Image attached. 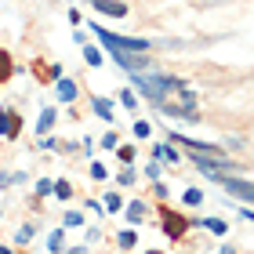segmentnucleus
I'll return each mask as SVG.
<instances>
[{
  "mask_svg": "<svg viewBox=\"0 0 254 254\" xmlns=\"http://www.w3.org/2000/svg\"><path fill=\"white\" fill-rule=\"evenodd\" d=\"M218 254H236V251H233V247H222V251H218Z\"/></svg>",
  "mask_w": 254,
  "mask_h": 254,
  "instance_id": "obj_28",
  "label": "nucleus"
},
{
  "mask_svg": "<svg viewBox=\"0 0 254 254\" xmlns=\"http://www.w3.org/2000/svg\"><path fill=\"white\" fill-rule=\"evenodd\" d=\"M145 254H164V251H145Z\"/></svg>",
  "mask_w": 254,
  "mask_h": 254,
  "instance_id": "obj_31",
  "label": "nucleus"
},
{
  "mask_svg": "<svg viewBox=\"0 0 254 254\" xmlns=\"http://www.w3.org/2000/svg\"><path fill=\"white\" fill-rule=\"evenodd\" d=\"M182 196H186V203H192V207H196V203H200V200H203V192H200V189H186V192H182Z\"/></svg>",
  "mask_w": 254,
  "mask_h": 254,
  "instance_id": "obj_19",
  "label": "nucleus"
},
{
  "mask_svg": "<svg viewBox=\"0 0 254 254\" xmlns=\"http://www.w3.org/2000/svg\"><path fill=\"white\" fill-rule=\"evenodd\" d=\"M4 117H7V113H4V109H0V127H4Z\"/></svg>",
  "mask_w": 254,
  "mask_h": 254,
  "instance_id": "obj_30",
  "label": "nucleus"
},
{
  "mask_svg": "<svg viewBox=\"0 0 254 254\" xmlns=\"http://www.w3.org/2000/svg\"><path fill=\"white\" fill-rule=\"evenodd\" d=\"M117 182H120V186H131V182H134V171H131V167H124L120 175H117Z\"/></svg>",
  "mask_w": 254,
  "mask_h": 254,
  "instance_id": "obj_20",
  "label": "nucleus"
},
{
  "mask_svg": "<svg viewBox=\"0 0 254 254\" xmlns=\"http://www.w3.org/2000/svg\"><path fill=\"white\" fill-rule=\"evenodd\" d=\"M142 218H145V203H142V200H131V203H127V222L138 225Z\"/></svg>",
  "mask_w": 254,
  "mask_h": 254,
  "instance_id": "obj_5",
  "label": "nucleus"
},
{
  "mask_svg": "<svg viewBox=\"0 0 254 254\" xmlns=\"http://www.w3.org/2000/svg\"><path fill=\"white\" fill-rule=\"evenodd\" d=\"M117 153H120V160H124V164H131V160H134V149H131V145H120Z\"/></svg>",
  "mask_w": 254,
  "mask_h": 254,
  "instance_id": "obj_21",
  "label": "nucleus"
},
{
  "mask_svg": "<svg viewBox=\"0 0 254 254\" xmlns=\"http://www.w3.org/2000/svg\"><path fill=\"white\" fill-rule=\"evenodd\" d=\"M0 254H15V251H11V247H0Z\"/></svg>",
  "mask_w": 254,
  "mask_h": 254,
  "instance_id": "obj_29",
  "label": "nucleus"
},
{
  "mask_svg": "<svg viewBox=\"0 0 254 254\" xmlns=\"http://www.w3.org/2000/svg\"><path fill=\"white\" fill-rule=\"evenodd\" d=\"M55 196H59V200H69V196H73V189H69V182H55Z\"/></svg>",
  "mask_w": 254,
  "mask_h": 254,
  "instance_id": "obj_16",
  "label": "nucleus"
},
{
  "mask_svg": "<svg viewBox=\"0 0 254 254\" xmlns=\"http://www.w3.org/2000/svg\"><path fill=\"white\" fill-rule=\"evenodd\" d=\"M11 69H15V65H11V55H7V51H0V80H7V76H11Z\"/></svg>",
  "mask_w": 254,
  "mask_h": 254,
  "instance_id": "obj_11",
  "label": "nucleus"
},
{
  "mask_svg": "<svg viewBox=\"0 0 254 254\" xmlns=\"http://www.w3.org/2000/svg\"><path fill=\"white\" fill-rule=\"evenodd\" d=\"M29 236H33V225H22V229H18V244H26Z\"/></svg>",
  "mask_w": 254,
  "mask_h": 254,
  "instance_id": "obj_25",
  "label": "nucleus"
},
{
  "mask_svg": "<svg viewBox=\"0 0 254 254\" xmlns=\"http://www.w3.org/2000/svg\"><path fill=\"white\" fill-rule=\"evenodd\" d=\"M18 127H22L18 113H11V117H4V127H0V134H7V138H18Z\"/></svg>",
  "mask_w": 254,
  "mask_h": 254,
  "instance_id": "obj_6",
  "label": "nucleus"
},
{
  "mask_svg": "<svg viewBox=\"0 0 254 254\" xmlns=\"http://www.w3.org/2000/svg\"><path fill=\"white\" fill-rule=\"evenodd\" d=\"M186 218L182 214H175V211H164V229H167V236L171 240H178V236H186Z\"/></svg>",
  "mask_w": 254,
  "mask_h": 254,
  "instance_id": "obj_2",
  "label": "nucleus"
},
{
  "mask_svg": "<svg viewBox=\"0 0 254 254\" xmlns=\"http://www.w3.org/2000/svg\"><path fill=\"white\" fill-rule=\"evenodd\" d=\"M149 131H153V127H149L145 120H138V124H134V134H138V138H149Z\"/></svg>",
  "mask_w": 254,
  "mask_h": 254,
  "instance_id": "obj_23",
  "label": "nucleus"
},
{
  "mask_svg": "<svg viewBox=\"0 0 254 254\" xmlns=\"http://www.w3.org/2000/svg\"><path fill=\"white\" fill-rule=\"evenodd\" d=\"M69 254H87V247H73V251H69Z\"/></svg>",
  "mask_w": 254,
  "mask_h": 254,
  "instance_id": "obj_27",
  "label": "nucleus"
},
{
  "mask_svg": "<svg viewBox=\"0 0 254 254\" xmlns=\"http://www.w3.org/2000/svg\"><path fill=\"white\" fill-rule=\"evenodd\" d=\"M200 225L207 229V233H214V236H225V222H222V218H200Z\"/></svg>",
  "mask_w": 254,
  "mask_h": 254,
  "instance_id": "obj_7",
  "label": "nucleus"
},
{
  "mask_svg": "<svg viewBox=\"0 0 254 254\" xmlns=\"http://www.w3.org/2000/svg\"><path fill=\"white\" fill-rule=\"evenodd\" d=\"M95 113H98L102 120H113V106H109L106 98H95Z\"/></svg>",
  "mask_w": 254,
  "mask_h": 254,
  "instance_id": "obj_10",
  "label": "nucleus"
},
{
  "mask_svg": "<svg viewBox=\"0 0 254 254\" xmlns=\"http://www.w3.org/2000/svg\"><path fill=\"white\" fill-rule=\"evenodd\" d=\"M120 207H124V196L120 192H109L106 196V211H120Z\"/></svg>",
  "mask_w": 254,
  "mask_h": 254,
  "instance_id": "obj_13",
  "label": "nucleus"
},
{
  "mask_svg": "<svg viewBox=\"0 0 254 254\" xmlns=\"http://www.w3.org/2000/svg\"><path fill=\"white\" fill-rule=\"evenodd\" d=\"M134 244H138V236H134V229H124V233H120V247H124V251H131Z\"/></svg>",
  "mask_w": 254,
  "mask_h": 254,
  "instance_id": "obj_12",
  "label": "nucleus"
},
{
  "mask_svg": "<svg viewBox=\"0 0 254 254\" xmlns=\"http://www.w3.org/2000/svg\"><path fill=\"white\" fill-rule=\"evenodd\" d=\"M59 98L62 102H73L76 98V84H73V80H59Z\"/></svg>",
  "mask_w": 254,
  "mask_h": 254,
  "instance_id": "obj_8",
  "label": "nucleus"
},
{
  "mask_svg": "<svg viewBox=\"0 0 254 254\" xmlns=\"http://www.w3.org/2000/svg\"><path fill=\"white\" fill-rule=\"evenodd\" d=\"M91 178H98V182H102V178H109V171L102 167V164H91Z\"/></svg>",
  "mask_w": 254,
  "mask_h": 254,
  "instance_id": "obj_22",
  "label": "nucleus"
},
{
  "mask_svg": "<svg viewBox=\"0 0 254 254\" xmlns=\"http://www.w3.org/2000/svg\"><path fill=\"white\" fill-rule=\"evenodd\" d=\"M145 175H149V178H153V182L160 178V164H156V160H153V164H149V167H145Z\"/></svg>",
  "mask_w": 254,
  "mask_h": 254,
  "instance_id": "obj_26",
  "label": "nucleus"
},
{
  "mask_svg": "<svg viewBox=\"0 0 254 254\" xmlns=\"http://www.w3.org/2000/svg\"><path fill=\"white\" fill-rule=\"evenodd\" d=\"M120 102H124V106H127V109H134V106H138V98H134V91H127V87L120 91Z\"/></svg>",
  "mask_w": 254,
  "mask_h": 254,
  "instance_id": "obj_18",
  "label": "nucleus"
},
{
  "mask_svg": "<svg viewBox=\"0 0 254 254\" xmlns=\"http://www.w3.org/2000/svg\"><path fill=\"white\" fill-rule=\"evenodd\" d=\"M37 192L44 196V192H55V182H48V178H40V186H37Z\"/></svg>",
  "mask_w": 254,
  "mask_h": 254,
  "instance_id": "obj_24",
  "label": "nucleus"
},
{
  "mask_svg": "<svg viewBox=\"0 0 254 254\" xmlns=\"http://www.w3.org/2000/svg\"><path fill=\"white\" fill-rule=\"evenodd\" d=\"M95 37H98L102 44H106V48H113V55H117V51H134V55H145L149 48H153V44L142 40V37H117V33L98 29V26H95Z\"/></svg>",
  "mask_w": 254,
  "mask_h": 254,
  "instance_id": "obj_1",
  "label": "nucleus"
},
{
  "mask_svg": "<svg viewBox=\"0 0 254 254\" xmlns=\"http://www.w3.org/2000/svg\"><path fill=\"white\" fill-rule=\"evenodd\" d=\"M51 124H55V109H44V113H40V120H37V134H48V131H51Z\"/></svg>",
  "mask_w": 254,
  "mask_h": 254,
  "instance_id": "obj_9",
  "label": "nucleus"
},
{
  "mask_svg": "<svg viewBox=\"0 0 254 254\" xmlns=\"http://www.w3.org/2000/svg\"><path fill=\"white\" fill-rule=\"evenodd\" d=\"M84 62H87V65H102V55H98L95 48H84Z\"/></svg>",
  "mask_w": 254,
  "mask_h": 254,
  "instance_id": "obj_17",
  "label": "nucleus"
},
{
  "mask_svg": "<svg viewBox=\"0 0 254 254\" xmlns=\"http://www.w3.org/2000/svg\"><path fill=\"white\" fill-rule=\"evenodd\" d=\"M48 247H51V254H59V251H62V229H55V233L48 236Z\"/></svg>",
  "mask_w": 254,
  "mask_h": 254,
  "instance_id": "obj_14",
  "label": "nucleus"
},
{
  "mask_svg": "<svg viewBox=\"0 0 254 254\" xmlns=\"http://www.w3.org/2000/svg\"><path fill=\"white\" fill-rule=\"evenodd\" d=\"M117 62L127 69V73H142V69L149 65L145 55H134V51H117Z\"/></svg>",
  "mask_w": 254,
  "mask_h": 254,
  "instance_id": "obj_3",
  "label": "nucleus"
},
{
  "mask_svg": "<svg viewBox=\"0 0 254 254\" xmlns=\"http://www.w3.org/2000/svg\"><path fill=\"white\" fill-rule=\"evenodd\" d=\"M102 15H113V18H127V4L124 0H91Z\"/></svg>",
  "mask_w": 254,
  "mask_h": 254,
  "instance_id": "obj_4",
  "label": "nucleus"
},
{
  "mask_svg": "<svg viewBox=\"0 0 254 254\" xmlns=\"http://www.w3.org/2000/svg\"><path fill=\"white\" fill-rule=\"evenodd\" d=\"M65 225H69V229L84 225V214H80V211H65Z\"/></svg>",
  "mask_w": 254,
  "mask_h": 254,
  "instance_id": "obj_15",
  "label": "nucleus"
}]
</instances>
